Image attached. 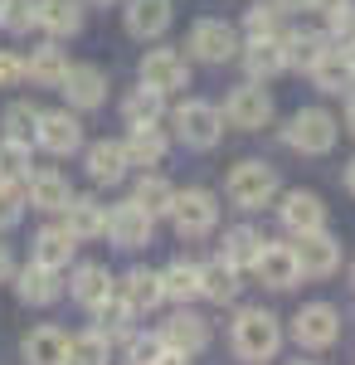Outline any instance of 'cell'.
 Masks as SVG:
<instances>
[{
  "instance_id": "cell-1",
  "label": "cell",
  "mask_w": 355,
  "mask_h": 365,
  "mask_svg": "<svg viewBox=\"0 0 355 365\" xmlns=\"http://www.w3.org/2000/svg\"><path fill=\"white\" fill-rule=\"evenodd\" d=\"M277 346H282V327H277L273 312H263V307L239 312V322H234V351L244 361H273Z\"/></svg>"
},
{
  "instance_id": "cell-2",
  "label": "cell",
  "mask_w": 355,
  "mask_h": 365,
  "mask_svg": "<svg viewBox=\"0 0 355 365\" xmlns=\"http://www.w3.org/2000/svg\"><path fill=\"white\" fill-rule=\"evenodd\" d=\"M224 195L234 210H263L277 195V170L268 161H239L224 180Z\"/></svg>"
},
{
  "instance_id": "cell-3",
  "label": "cell",
  "mask_w": 355,
  "mask_h": 365,
  "mask_svg": "<svg viewBox=\"0 0 355 365\" xmlns=\"http://www.w3.org/2000/svg\"><path fill=\"white\" fill-rule=\"evenodd\" d=\"M287 146L292 151H302V156H326L331 146H336V137H341V122L326 113V108H302V113H292V122H287Z\"/></svg>"
},
{
  "instance_id": "cell-4",
  "label": "cell",
  "mask_w": 355,
  "mask_h": 365,
  "mask_svg": "<svg viewBox=\"0 0 355 365\" xmlns=\"http://www.w3.org/2000/svg\"><path fill=\"white\" fill-rule=\"evenodd\" d=\"M170 225L180 239H205L215 234L219 225V200L210 190H175V205H170Z\"/></svg>"
},
{
  "instance_id": "cell-5",
  "label": "cell",
  "mask_w": 355,
  "mask_h": 365,
  "mask_svg": "<svg viewBox=\"0 0 355 365\" xmlns=\"http://www.w3.org/2000/svg\"><path fill=\"white\" fill-rule=\"evenodd\" d=\"M219 132H224V113H219L215 103L190 98V103L175 108V137L185 141L190 151H210V146L219 141Z\"/></svg>"
},
{
  "instance_id": "cell-6",
  "label": "cell",
  "mask_w": 355,
  "mask_h": 365,
  "mask_svg": "<svg viewBox=\"0 0 355 365\" xmlns=\"http://www.w3.org/2000/svg\"><path fill=\"white\" fill-rule=\"evenodd\" d=\"M224 122L239 127V132H263V127L273 122V98H268V88H258L253 78H248L244 88H234V93L224 98Z\"/></svg>"
},
{
  "instance_id": "cell-7",
  "label": "cell",
  "mask_w": 355,
  "mask_h": 365,
  "mask_svg": "<svg viewBox=\"0 0 355 365\" xmlns=\"http://www.w3.org/2000/svg\"><path fill=\"white\" fill-rule=\"evenodd\" d=\"M156 234V215H146L137 200H122L108 210V239L117 249H146Z\"/></svg>"
},
{
  "instance_id": "cell-8",
  "label": "cell",
  "mask_w": 355,
  "mask_h": 365,
  "mask_svg": "<svg viewBox=\"0 0 355 365\" xmlns=\"http://www.w3.org/2000/svg\"><path fill=\"white\" fill-rule=\"evenodd\" d=\"M336 336H341V317L326 302H312L292 317V341L302 351H326V346H336Z\"/></svg>"
},
{
  "instance_id": "cell-9",
  "label": "cell",
  "mask_w": 355,
  "mask_h": 365,
  "mask_svg": "<svg viewBox=\"0 0 355 365\" xmlns=\"http://www.w3.org/2000/svg\"><path fill=\"white\" fill-rule=\"evenodd\" d=\"M297 263L302 278H331L341 268V239H331L326 229H312V234H297Z\"/></svg>"
},
{
  "instance_id": "cell-10",
  "label": "cell",
  "mask_w": 355,
  "mask_h": 365,
  "mask_svg": "<svg viewBox=\"0 0 355 365\" xmlns=\"http://www.w3.org/2000/svg\"><path fill=\"white\" fill-rule=\"evenodd\" d=\"M239 49H244L239 34H234V25H224V20H200L190 29V54L200 63H229Z\"/></svg>"
},
{
  "instance_id": "cell-11",
  "label": "cell",
  "mask_w": 355,
  "mask_h": 365,
  "mask_svg": "<svg viewBox=\"0 0 355 365\" xmlns=\"http://www.w3.org/2000/svg\"><path fill=\"white\" fill-rule=\"evenodd\" d=\"M58 93L68 98V108L93 113V108H103V103H108V78H103V68H93V63H73V68H68V78L58 83Z\"/></svg>"
},
{
  "instance_id": "cell-12",
  "label": "cell",
  "mask_w": 355,
  "mask_h": 365,
  "mask_svg": "<svg viewBox=\"0 0 355 365\" xmlns=\"http://www.w3.org/2000/svg\"><path fill=\"white\" fill-rule=\"evenodd\" d=\"M141 83L156 88V93H175V88H190V63L175 54V49H151L141 58Z\"/></svg>"
},
{
  "instance_id": "cell-13",
  "label": "cell",
  "mask_w": 355,
  "mask_h": 365,
  "mask_svg": "<svg viewBox=\"0 0 355 365\" xmlns=\"http://www.w3.org/2000/svg\"><path fill=\"white\" fill-rule=\"evenodd\" d=\"M253 273L268 282V287H292L302 282V263H297V249L292 244H273V239H263V253H258V263H253Z\"/></svg>"
},
{
  "instance_id": "cell-14",
  "label": "cell",
  "mask_w": 355,
  "mask_h": 365,
  "mask_svg": "<svg viewBox=\"0 0 355 365\" xmlns=\"http://www.w3.org/2000/svg\"><path fill=\"white\" fill-rule=\"evenodd\" d=\"M34 146H44L49 156H73L83 146V127L73 113H39V132H34Z\"/></svg>"
},
{
  "instance_id": "cell-15",
  "label": "cell",
  "mask_w": 355,
  "mask_h": 365,
  "mask_svg": "<svg viewBox=\"0 0 355 365\" xmlns=\"http://www.w3.org/2000/svg\"><path fill=\"white\" fill-rule=\"evenodd\" d=\"M277 220L292 229V234H312V229H326V205L312 190H287L277 205Z\"/></svg>"
},
{
  "instance_id": "cell-16",
  "label": "cell",
  "mask_w": 355,
  "mask_h": 365,
  "mask_svg": "<svg viewBox=\"0 0 355 365\" xmlns=\"http://www.w3.org/2000/svg\"><path fill=\"white\" fill-rule=\"evenodd\" d=\"M244 68L253 83H268L277 73H287L292 63H287V44L282 39H248L244 44Z\"/></svg>"
},
{
  "instance_id": "cell-17",
  "label": "cell",
  "mask_w": 355,
  "mask_h": 365,
  "mask_svg": "<svg viewBox=\"0 0 355 365\" xmlns=\"http://www.w3.org/2000/svg\"><path fill=\"white\" fill-rule=\"evenodd\" d=\"M15 292H20L25 307H49V302H58V292H63L58 268H44V263L20 268V273H15Z\"/></svg>"
},
{
  "instance_id": "cell-18",
  "label": "cell",
  "mask_w": 355,
  "mask_h": 365,
  "mask_svg": "<svg viewBox=\"0 0 355 365\" xmlns=\"http://www.w3.org/2000/svg\"><path fill=\"white\" fill-rule=\"evenodd\" d=\"M25 190H29V210H39V215H63L68 200H73L68 180H63L58 170H34L25 180Z\"/></svg>"
},
{
  "instance_id": "cell-19",
  "label": "cell",
  "mask_w": 355,
  "mask_h": 365,
  "mask_svg": "<svg viewBox=\"0 0 355 365\" xmlns=\"http://www.w3.org/2000/svg\"><path fill=\"white\" fill-rule=\"evenodd\" d=\"M161 336L170 351H185V356H200L205 346H210V327H205V317H195L190 307H180L170 322L161 327Z\"/></svg>"
},
{
  "instance_id": "cell-20",
  "label": "cell",
  "mask_w": 355,
  "mask_h": 365,
  "mask_svg": "<svg viewBox=\"0 0 355 365\" xmlns=\"http://www.w3.org/2000/svg\"><path fill=\"white\" fill-rule=\"evenodd\" d=\"M68 351H73V341L63 336L58 327H34L25 341H20V356L29 365H68Z\"/></svg>"
},
{
  "instance_id": "cell-21",
  "label": "cell",
  "mask_w": 355,
  "mask_h": 365,
  "mask_svg": "<svg viewBox=\"0 0 355 365\" xmlns=\"http://www.w3.org/2000/svg\"><path fill=\"white\" fill-rule=\"evenodd\" d=\"M63 229L73 234V239H103L108 234V205H98L93 195H73L68 200V210H63Z\"/></svg>"
},
{
  "instance_id": "cell-22",
  "label": "cell",
  "mask_w": 355,
  "mask_h": 365,
  "mask_svg": "<svg viewBox=\"0 0 355 365\" xmlns=\"http://www.w3.org/2000/svg\"><path fill=\"white\" fill-rule=\"evenodd\" d=\"M170 29V0H127V34L161 39Z\"/></svg>"
},
{
  "instance_id": "cell-23",
  "label": "cell",
  "mask_w": 355,
  "mask_h": 365,
  "mask_svg": "<svg viewBox=\"0 0 355 365\" xmlns=\"http://www.w3.org/2000/svg\"><path fill=\"white\" fill-rule=\"evenodd\" d=\"M132 166V156H127V146L122 141H93L88 146V175L98 180V185H117L122 175Z\"/></svg>"
},
{
  "instance_id": "cell-24",
  "label": "cell",
  "mask_w": 355,
  "mask_h": 365,
  "mask_svg": "<svg viewBox=\"0 0 355 365\" xmlns=\"http://www.w3.org/2000/svg\"><path fill=\"white\" fill-rule=\"evenodd\" d=\"M68 68H73V63L63 58V49H58L54 39H49V44H39V49L25 58V78L34 88H58L63 78H68Z\"/></svg>"
},
{
  "instance_id": "cell-25",
  "label": "cell",
  "mask_w": 355,
  "mask_h": 365,
  "mask_svg": "<svg viewBox=\"0 0 355 365\" xmlns=\"http://www.w3.org/2000/svg\"><path fill=\"white\" fill-rule=\"evenodd\" d=\"M312 83L321 88V93H346V88H355V63H351V54H346L341 44H331L326 54L317 58V68H312Z\"/></svg>"
},
{
  "instance_id": "cell-26",
  "label": "cell",
  "mask_w": 355,
  "mask_h": 365,
  "mask_svg": "<svg viewBox=\"0 0 355 365\" xmlns=\"http://www.w3.org/2000/svg\"><path fill=\"white\" fill-rule=\"evenodd\" d=\"M117 292L127 297V307H132V312H151V307H161V302H165L161 273H146V268H132L127 278L117 282Z\"/></svg>"
},
{
  "instance_id": "cell-27",
  "label": "cell",
  "mask_w": 355,
  "mask_h": 365,
  "mask_svg": "<svg viewBox=\"0 0 355 365\" xmlns=\"http://www.w3.org/2000/svg\"><path fill=\"white\" fill-rule=\"evenodd\" d=\"M39 29L49 39H73L83 29V5L78 0H39Z\"/></svg>"
},
{
  "instance_id": "cell-28",
  "label": "cell",
  "mask_w": 355,
  "mask_h": 365,
  "mask_svg": "<svg viewBox=\"0 0 355 365\" xmlns=\"http://www.w3.org/2000/svg\"><path fill=\"white\" fill-rule=\"evenodd\" d=\"M73 249H78V239L68 234L63 225H49L34 234V263H44V268H68V258H73Z\"/></svg>"
},
{
  "instance_id": "cell-29",
  "label": "cell",
  "mask_w": 355,
  "mask_h": 365,
  "mask_svg": "<svg viewBox=\"0 0 355 365\" xmlns=\"http://www.w3.org/2000/svg\"><path fill=\"white\" fill-rule=\"evenodd\" d=\"M68 292H73V302H83V307L93 312L103 297L117 292V282H112V273L103 268V263H83L78 273H73V282H68Z\"/></svg>"
},
{
  "instance_id": "cell-30",
  "label": "cell",
  "mask_w": 355,
  "mask_h": 365,
  "mask_svg": "<svg viewBox=\"0 0 355 365\" xmlns=\"http://www.w3.org/2000/svg\"><path fill=\"white\" fill-rule=\"evenodd\" d=\"M200 292H205L210 302H234V297H239V268L219 253L215 263L200 268Z\"/></svg>"
},
{
  "instance_id": "cell-31",
  "label": "cell",
  "mask_w": 355,
  "mask_h": 365,
  "mask_svg": "<svg viewBox=\"0 0 355 365\" xmlns=\"http://www.w3.org/2000/svg\"><path fill=\"white\" fill-rule=\"evenodd\" d=\"M161 282H165V302H175V307H190L195 297H205L200 292V263H170L161 273Z\"/></svg>"
},
{
  "instance_id": "cell-32",
  "label": "cell",
  "mask_w": 355,
  "mask_h": 365,
  "mask_svg": "<svg viewBox=\"0 0 355 365\" xmlns=\"http://www.w3.org/2000/svg\"><path fill=\"white\" fill-rule=\"evenodd\" d=\"M282 44H287V63L312 73V68H317V58L326 54L336 39H331V34H317V29H297V34H282Z\"/></svg>"
},
{
  "instance_id": "cell-33",
  "label": "cell",
  "mask_w": 355,
  "mask_h": 365,
  "mask_svg": "<svg viewBox=\"0 0 355 365\" xmlns=\"http://www.w3.org/2000/svg\"><path fill=\"white\" fill-rule=\"evenodd\" d=\"M258 253H263V234H258V229L239 225V229H229V234H224V258H229L239 273H253Z\"/></svg>"
},
{
  "instance_id": "cell-34",
  "label": "cell",
  "mask_w": 355,
  "mask_h": 365,
  "mask_svg": "<svg viewBox=\"0 0 355 365\" xmlns=\"http://www.w3.org/2000/svg\"><path fill=\"white\" fill-rule=\"evenodd\" d=\"M122 146H127L132 166H161L165 151H170V141L161 137V127H132V137L122 141Z\"/></svg>"
},
{
  "instance_id": "cell-35",
  "label": "cell",
  "mask_w": 355,
  "mask_h": 365,
  "mask_svg": "<svg viewBox=\"0 0 355 365\" xmlns=\"http://www.w3.org/2000/svg\"><path fill=\"white\" fill-rule=\"evenodd\" d=\"M165 113V93H156V88L141 83L127 103H122V117H127V127H156Z\"/></svg>"
},
{
  "instance_id": "cell-36",
  "label": "cell",
  "mask_w": 355,
  "mask_h": 365,
  "mask_svg": "<svg viewBox=\"0 0 355 365\" xmlns=\"http://www.w3.org/2000/svg\"><path fill=\"white\" fill-rule=\"evenodd\" d=\"M132 200H137L146 215H156V220H161V215H170V205H175V185H170L165 175H141V180H137V195H132Z\"/></svg>"
},
{
  "instance_id": "cell-37",
  "label": "cell",
  "mask_w": 355,
  "mask_h": 365,
  "mask_svg": "<svg viewBox=\"0 0 355 365\" xmlns=\"http://www.w3.org/2000/svg\"><path fill=\"white\" fill-rule=\"evenodd\" d=\"M34 156H29V141H0V180H15V185H25L29 175H34Z\"/></svg>"
},
{
  "instance_id": "cell-38",
  "label": "cell",
  "mask_w": 355,
  "mask_h": 365,
  "mask_svg": "<svg viewBox=\"0 0 355 365\" xmlns=\"http://www.w3.org/2000/svg\"><path fill=\"white\" fill-rule=\"evenodd\" d=\"M108 351H112V336L103 331V327H93V331H83V336H73L68 365H108Z\"/></svg>"
},
{
  "instance_id": "cell-39",
  "label": "cell",
  "mask_w": 355,
  "mask_h": 365,
  "mask_svg": "<svg viewBox=\"0 0 355 365\" xmlns=\"http://www.w3.org/2000/svg\"><path fill=\"white\" fill-rule=\"evenodd\" d=\"M0 127H5V137H10V141H34V132H39V108H29V103H10L5 117H0Z\"/></svg>"
},
{
  "instance_id": "cell-40",
  "label": "cell",
  "mask_w": 355,
  "mask_h": 365,
  "mask_svg": "<svg viewBox=\"0 0 355 365\" xmlns=\"http://www.w3.org/2000/svg\"><path fill=\"white\" fill-rule=\"evenodd\" d=\"M93 317H98V327H103L108 336H122V331H127V317H137V312L127 307L122 292H112V297H103V302L93 307Z\"/></svg>"
},
{
  "instance_id": "cell-41",
  "label": "cell",
  "mask_w": 355,
  "mask_h": 365,
  "mask_svg": "<svg viewBox=\"0 0 355 365\" xmlns=\"http://www.w3.org/2000/svg\"><path fill=\"white\" fill-rule=\"evenodd\" d=\"M29 25H39V0H5L0 5V29L5 34H25Z\"/></svg>"
},
{
  "instance_id": "cell-42",
  "label": "cell",
  "mask_w": 355,
  "mask_h": 365,
  "mask_svg": "<svg viewBox=\"0 0 355 365\" xmlns=\"http://www.w3.org/2000/svg\"><path fill=\"white\" fill-rule=\"evenodd\" d=\"M244 29L248 39H282V10L277 5H258L244 15Z\"/></svg>"
},
{
  "instance_id": "cell-43",
  "label": "cell",
  "mask_w": 355,
  "mask_h": 365,
  "mask_svg": "<svg viewBox=\"0 0 355 365\" xmlns=\"http://www.w3.org/2000/svg\"><path fill=\"white\" fill-rule=\"evenodd\" d=\"M20 215H25V185L0 180V229H15Z\"/></svg>"
},
{
  "instance_id": "cell-44",
  "label": "cell",
  "mask_w": 355,
  "mask_h": 365,
  "mask_svg": "<svg viewBox=\"0 0 355 365\" xmlns=\"http://www.w3.org/2000/svg\"><path fill=\"white\" fill-rule=\"evenodd\" d=\"M127 356H132V365H156L165 356V336L161 331H146V336H132V346H127Z\"/></svg>"
},
{
  "instance_id": "cell-45",
  "label": "cell",
  "mask_w": 355,
  "mask_h": 365,
  "mask_svg": "<svg viewBox=\"0 0 355 365\" xmlns=\"http://www.w3.org/2000/svg\"><path fill=\"white\" fill-rule=\"evenodd\" d=\"M326 25H331L326 34L341 44V49H346V44H355V0H351V5H341L336 15H326Z\"/></svg>"
},
{
  "instance_id": "cell-46",
  "label": "cell",
  "mask_w": 355,
  "mask_h": 365,
  "mask_svg": "<svg viewBox=\"0 0 355 365\" xmlns=\"http://www.w3.org/2000/svg\"><path fill=\"white\" fill-rule=\"evenodd\" d=\"M15 83H25V58L0 49V88H15Z\"/></svg>"
},
{
  "instance_id": "cell-47",
  "label": "cell",
  "mask_w": 355,
  "mask_h": 365,
  "mask_svg": "<svg viewBox=\"0 0 355 365\" xmlns=\"http://www.w3.org/2000/svg\"><path fill=\"white\" fill-rule=\"evenodd\" d=\"M15 278V258H10V249L0 244V282H10Z\"/></svg>"
},
{
  "instance_id": "cell-48",
  "label": "cell",
  "mask_w": 355,
  "mask_h": 365,
  "mask_svg": "<svg viewBox=\"0 0 355 365\" xmlns=\"http://www.w3.org/2000/svg\"><path fill=\"white\" fill-rule=\"evenodd\" d=\"M341 5H351V0H312V5H307V10H321V15H336V10H341Z\"/></svg>"
},
{
  "instance_id": "cell-49",
  "label": "cell",
  "mask_w": 355,
  "mask_h": 365,
  "mask_svg": "<svg viewBox=\"0 0 355 365\" xmlns=\"http://www.w3.org/2000/svg\"><path fill=\"white\" fill-rule=\"evenodd\" d=\"M156 365H190V356H185V351H170V346H165V356Z\"/></svg>"
},
{
  "instance_id": "cell-50",
  "label": "cell",
  "mask_w": 355,
  "mask_h": 365,
  "mask_svg": "<svg viewBox=\"0 0 355 365\" xmlns=\"http://www.w3.org/2000/svg\"><path fill=\"white\" fill-rule=\"evenodd\" d=\"M346 132H355V98L346 103Z\"/></svg>"
},
{
  "instance_id": "cell-51",
  "label": "cell",
  "mask_w": 355,
  "mask_h": 365,
  "mask_svg": "<svg viewBox=\"0 0 355 365\" xmlns=\"http://www.w3.org/2000/svg\"><path fill=\"white\" fill-rule=\"evenodd\" d=\"M302 5H312V0H277V10H302Z\"/></svg>"
},
{
  "instance_id": "cell-52",
  "label": "cell",
  "mask_w": 355,
  "mask_h": 365,
  "mask_svg": "<svg viewBox=\"0 0 355 365\" xmlns=\"http://www.w3.org/2000/svg\"><path fill=\"white\" fill-rule=\"evenodd\" d=\"M346 190H351V195H355V161H351V166H346Z\"/></svg>"
},
{
  "instance_id": "cell-53",
  "label": "cell",
  "mask_w": 355,
  "mask_h": 365,
  "mask_svg": "<svg viewBox=\"0 0 355 365\" xmlns=\"http://www.w3.org/2000/svg\"><path fill=\"white\" fill-rule=\"evenodd\" d=\"M346 54H351V63H355V44H346Z\"/></svg>"
},
{
  "instance_id": "cell-54",
  "label": "cell",
  "mask_w": 355,
  "mask_h": 365,
  "mask_svg": "<svg viewBox=\"0 0 355 365\" xmlns=\"http://www.w3.org/2000/svg\"><path fill=\"white\" fill-rule=\"evenodd\" d=\"M93 5H112V0H93Z\"/></svg>"
},
{
  "instance_id": "cell-55",
  "label": "cell",
  "mask_w": 355,
  "mask_h": 365,
  "mask_svg": "<svg viewBox=\"0 0 355 365\" xmlns=\"http://www.w3.org/2000/svg\"><path fill=\"white\" fill-rule=\"evenodd\" d=\"M297 365H312V361H297Z\"/></svg>"
},
{
  "instance_id": "cell-56",
  "label": "cell",
  "mask_w": 355,
  "mask_h": 365,
  "mask_svg": "<svg viewBox=\"0 0 355 365\" xmlns=\"http://www.w3.org/2000/svg\"><path fill=\"white\" fill-rule=\"evenodd\" d=\"M351 282H355V268H351Z\"/></svg>"
},
{
  "instance_id": "cell-57",
  "label": "cell",
  "mask_w": 355,
  "mask_h": 365,
  "mask_svg": "<svg viewBox=\"0 0 355 365\" xmlns=\"http://www.w3.org/2000/svg\"><path fill=\"white\" fill-rule=\"evenodd\" d=\"M0 5H5V0H0Z\"/></svg>"
}]
</instances>
